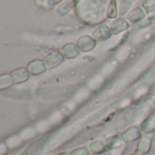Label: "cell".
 I'll return each mask as SVG.
<instances>
[{
  "label": "cell",
  "instance_id": "277c9868",
  "mask_svg": "<svg viewBox=\"0 0 155 155\" xmlns=\"http://www.w3.org/2000/svg\"><path fill=\"white\" fill-rule=\"evenodd\" d=\"M122 138L124 143H133L140 140L142 138V130L140 127L134 125L129 128H127L123 134Z\"/></svg>",
  "mask_w": 155,
  "mask_h": 155
},
{
  "label": "cell",
  "instance_id": "8992f818",
  "mask_svg": "<svg viewBox=\"0 0 155 155\" xmlns=\"http://www.w3.org/2000/svg\"><path fill=\"white\" fill-rule=\"evenodd\" d=\"M113 35V32L111 30V28L106 25H102L100 26H98L92 34V36L99 42H103L105 41L107 39H109Z\"/></svg>",
  "mask_w": 155,
  "mask_h": 155
},
{
  "label": "cell",
  "instance_id": "e0dca14e",
  "mask_svg": "<svg viewBox=\"0 0 155 155\" xmlns=\"http://www.w3.org/2000/svg\"><path fill=\"white\" fill-rule=\"evenodd\" d=\"M91 152L89 150V148H87L86 146H82V147H78L74 149L73 151H71L70 155H90Z\"/></svg>",
  "mask_w": 155,
  "mask_h": 155
},
{
  "label": "cell",
  "instance_id": "ac0fdd59",
  "mask_svg": "<svg viewBox=\"0 0 155 155\" xmlns=\"http://www.w3.org/2000/svg\"><path fill=\"white\" fill-rule=\"evenodd\" d=\"M63 0H48V4L50 5H57V4H59V3H61Z\"/></svg>",
  "mask_w": 155,
  "mask_h": 155
},
{
  "label": "cell",
  "instance_id": "3957f363",
  "mask_svg": "<svg viewBox=\"0 0 155 155\" xmlns=\"http://www.w3.org/2000/svg\"><path fill=\"white\" fill-rule=\"evenodd\" d=\"M26 68L32 75H40V74H44L47 70L48 67H47L45 60L35 59L27 64Z\"/></svg>",
  "mask_w": 155,
  "mask_h": 155
},
{
  "label": "cell",
  "instance_id": "7c38bea8",
  "mask_svg": "<svg viewBox=\"0 0 155 155\" xmlns=\"http://www.w3.org/2000/svg\"><path fill=\"white\" fill-rule=\"evenodd\" d=\"M140 128L142 132H143L146 134H150L155 131V118L149 117L143 120L140 125Z\"/></svg>",
  "mask_w": 155,
  "mask_h": 155
},
{
  "label": "cell",
  "instance_id": "52a82bcc",
  "mask_svg": "<svg viewBox=\"0 0 155 155\" xmlns=\"http://www.w3.org/2000/svg\"><path fill=\"white\" fill-rule=\"evenodd\" d=\"M129 26H130L129 22L124 18L120 17L112 22L110 28L114 35H119V34L124 32L125 30H127L129 28Z\"/></svg>",
  "mask_w": 155,
  "mask_h": 155
},
{
  "label": "cell",
  "instance_id": "4fadbf2b",
  "mask_svg": "<svg viewBox=\"0 0 155 155\" xmlns=\"http://www.w3.org/2000/svg\"><path fill=\"white\" fill-rule=\"evenodd\" d=\"M106 149H107L106 144L103 141H101V140L94 141V142H93V143H91L89 144V150L94 154H101V153H104Z\"/></svg>",
  "mask_w": 155,
  "mask_h": 155
},
{
  "label": "cell",
  "instance_id": "5bb4252c",
  "mask_svg": "<svg viewBox=\"0 0 155 155\" xmlns=\"http://www.w3.org/2000/svg\"><path fill=\"white\" fill-rule=\"evenodd\" d=\"M14 84V81L11 77V74H1L0 76V89L1 90H5L7 89L9 87H11Z\"/></svg>",
  "mask_w": 155,
  "mask_h": 155
},
{
  "label": "cell",
  "instance_id": "5b68a950",
  "mask_svg": "<svg viewBox=\"0 0 155 155\" xmlns=\"http://www.w3.org/2000/svg\"><path fill=\"white\" fill-rule=\"evenodd\" d=\"M10 74L15 84H20L25 83L30 79V76H31V74L29 73L26 67L16 68L13 70L10 73Z\"/></svg>",
  "mask_w": 155,
  "mask_h": 155
},
{
  "label": "cell",
  "instance_id": "6da1fadb",
  "mask_svg": "<svg viewBox=\"0 0 155 155\" xmlns=\"http://www.w3.org/2000/svg\"><path fill=\"white\" fill-rule=\"evenodd\" d=\"M96 40L90 35H82L80 36L77 41H76V45L79 48V50L81 52L84 53H87L92 51L93 49L95 48L96 46Z\"/></svg>",
  "mask_w": 155,
  "mask_h": 155
},
{
  "label": "cell",
  "instance_id": "d6986e66",
  "mask_svg": "<svg viewBox=\"0 0 155 155\" xmlns=\"http://www.w3.org/2000/svg\"><path fill=\"white\" fill-rule=\"evenodd\" d=\"M55 155H68L66 153H58V154H55Z\"/></svg>",
  "mask_w": 155,
  "mask_h": 155
},
{
  "label": "cell",
  "instance_id": "ffe728a7",
  "mask_svg": "<svg viewBox=\"0 0 155 155\" xmlns=\"http://www.w3.org/2000/svg\"><path fill=\"white\" fill-rule=\"evenodd\" d=\"M153 155H155V153H154V154H153Z\"/></svg>",
  "mask_w": 155,
  "mask_h": 155
},
{
  "label": "cell",
  "instance_id": "8fae6325",
  "mask_svg": "<svg viewBox=\"0 0 155 155\" xmlns=\"http://www.w3.org/2000/svg\"><path fill=\"white\" fill-rule=\"evenodd\" d=\"M124 140L122 138V136L119 135H113L109 138L106 139L105 144L107 149L109 150H115V149H119L123 146L124 144Z\"/></svg>",
  "mask_w": 155,
  "mask_h": 155
},
{
  "label": "cell",
  "instance_id": "30bf717a",
  "mask_svg": "<svg viewBox=\"0 0 155 155\" xmlns=\"http://www.w3.org/2000/svg\"><path fill=\"white\" fill-rule=\"evenodd\" d=\"M144 17H145V11H144V9H143L140 6L134 8L127 15V19L129 20V22H131L133 24H136V23L142 21Z\"/></svg>",
  "mask_w": 155,
  "mask_h": 155
},
{
  "label": "cell",
  "instance_id": "9c48e42d",
  "mask_svg": "<svg viewBox=\"0 0 155 155\" xmlns=\"http://www.w3.org/2000/svg\"><path fill=\"white\" fill-rule=\"evenodd\" d=\"M152 143H153V140L151 137L146 136V137L141 138L137 145L136 153L142 155L149 153L152 149Z\"/></svg>",
  "mask_w": 155,
  "mask_h": 155
},
{
  "label": "cell",
  "instance_id": "2e32d148",
  "mask_svg": "<svg viewBox=\"0 0 155 155\" xmlns=\"http://www.w3.org/2000/svg\"><path fill=\"white\" fill-rule=\"evenodd\" d=\"M143 8L146 13L155 11V0H144L142 4Z\"/></svg>",
  "mask_w": 155,
  "mask_h": 155
},
{
  "label": "cell",
  "instance_id": "9a60e30c",
  "mask_svg": "<svg viewBox=\"0 0 155 155\" xmlns=\"http://www.w3.org/2000/svg\"><path fill=\"white\" fill-rule=\"evenodd\" d=\"M117 16V2L116 0H111L107 7V17L115 18Z\"/></svg>",
  "mask_w": 155,
  "mask_h": 155
},
{
  "label": "cell",
  "instance_id": "7a4b0ae2",
  "mask_svg": "<svg viewBox=\"0 0 155 155\" xmlns=\"http://www.w3.org/2000/svg\"><path fill=\"white\" fill-rule=\"evenodd\" d=\"M65 59V56L63 53L59 51H53L50 54H48L45 57V62L49 69H53L60 65Z\"/></svg>",
  "mask_w": 155,
  "mask_h": 155
},
{
  "label": "cell",
  "instance_id": "ba28073f",
  "mask_svg": "<svg viewBox=\"0 0 155 155\" xmlns=\"http://www.w3.org/2000/svg\"><path fill=\"white\" fill-rule=\"evenodd\" d=\"M80 50L76 44L67 43L62 47V53L65 56L66 59H74L80 54Z\"/></svg>",
  "mask_w": 155,
  "mask_h": 155
}]
</instances>
